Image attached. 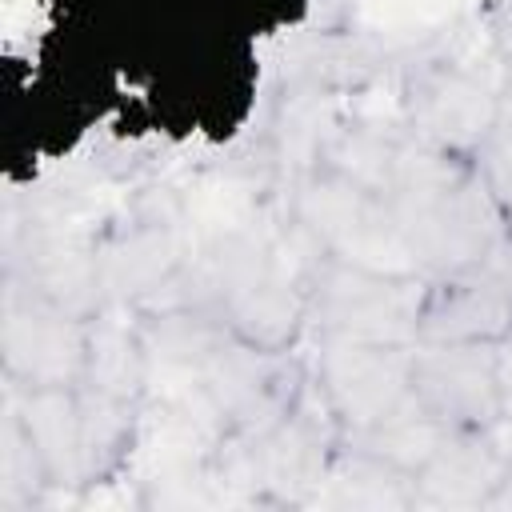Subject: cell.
I'll list each match as a JSON object with an SVG mask.
<instances>
[{
    "label": "cell",
    "instance_id": "6da1fadb",
    "mask_svg": "<svg viewBox=\"0 0 512 512\" xmlns=\"http://www.w3.org/2000/svg\"><path fill=\"white\" fill-rule=\"evenodd\" d=\"M320 392L336 424L364 432L412 404V348L328 336Z\"/></svg>",
    "mask_w": 512,
    "mask_h": 512
},
{
    "label": "cell",
    "instance_id": "7a4b0ae2",
    "mask_svg": "<svg viewBox=\"0 0 512 512\" xmlns=\"http://www.w3.org/2000/svg\"><path fill=\"white\" fill-rule=\"evenodd\" d=\"M420 300H424V288H416L412 276L336 260L320 280L316 308L328 336L416 348Z\"/></svg>",
    "mask_w": 512,
    "mask_h": 512
},
{
    "label": "cell",
    "instance_id": "3957f363",
    "mask_svg": "<svg viewBox=\"0 0 512 512\" xmlns=\"http://www.w3.org/2000/svg\"><path fill=\"white\" fill-rule=\"evenodd\" d=\"M412 400L444 432H488L500 420L496 344H416Z\"/></svg>",
    "mask_w": 512,
    "mask_h": 512
},
{
    "label": "cell",
    "instance_id": "277c9868",
    "mask_svg": "<svg viewBox=\"0 0 512 512\" xmlns=\"http://www.w3.org/2000/svg\"><path fill=\"white\" fill-rule=\"evenodd\" d=\"M88 328L76 312L52 304L36 288L4 304V368L24 388H76L84 380Z\"/></svg>",
    "mask_w": 512,
    "mask_h": 512
},
{
    "label": "cell",
    "instance_id": "5b68a950",
    "mask_svg": "<svg viewBox=\"0 0 512 512\" xmlns=\"http://www.w3.org/2000/svg\"><path fill=\"white\" fill-rule=\"evenodd\" d=\"M512 336V280L472 264L424 288L416 344H504Z\"/></svg>",
    "mask_w": 512,
    "mask_h": 512
},
{
    "label": "cell",
    "instance_id": "8992f818",
    "mask_svg": "<svg viewBox=\"0 0 512 512\" xmlns=\"http://www.w3.org/2000/svg\"><path fill=\"white\" fill-rule=\"evenodd\" d=\"M408 116L420 144L472 160V152L504 120V104L468 72L424 68L408 84Z\"/></svg>",
    "mask_w": 512,
    "mask_h": 512
},
{
    "label": "cell",
    "instance_id": "52a82bcc",
    "mask_svg": "<svg viewBox=\"0 0 512 512\" xmlns=\"http://www.w3.org/2000/svg\"><path fill=\"white\" fill-rule=\"evenodd\" d=\"M504 464L508 456L496 452L488 432H448L416 468L412 496L428 504H488L504 476Z\"/></svg>",
    "mask_w": 512,
    "mask_h": 512
},
{
    "label": "cell",
    "instance_id": "ba28073f",
    "mask_svg": "<svg viewBox=\"0 0 512 512\" xmlns=\"http://www.w3.org/2000/svg\"><path fill=\"white\" fill-rule=\"evenodd\" d=\"M24 436L44 468L48 484H84L88 480V448H84V408L76 388H28Z\"/></svg>",
    "mask_w": 512,
    "mask_h": 512
},
{
    "label": "cell",
    "instance_id": "9c48e42d",
    "mask_svg": "<svg viewBox=\"0 0 512 512\" xmlns=\"http://www.w3.org/2000/svg\"><path fill=\"white\" fill-rule=\"evenodd\" d=\"M224 312H228V328L236 332V340L256 352H280L284 344H292L300 316H304L300 296L288 284H280L272 272L236 280L228 288Z\"/></svg>",
    "mask_w": 512,
    "mask_h": 512
},
{
    "label": "cell",
    "instance_id": "30bf717a",
    "mask_svg": "<svg viewBox=\"0 0 512 512\" xmlns=\"http://www.w3.org/2000/svg\"><path fill=\"white\" fill-rule=\"evenodd\" d=\"M140 348L128 332H88V360H84V388L100 396L128 400L140 388Z\"/></svg>",
    "mask_w": 512,
    "mask_h": 512
},
{
    "label": "cell",
    "instance_id": "8fae6325",
    "mask_svg": "<svg viewBox=\"0 0 512 512\" xmlns=\"http://www.w3.org/2000/svg\"><path fill=\"white\" fill-rule=\"evenodd\" d=\"M472 168L500 216V228L512 236V124H496L492 136L472 152Z\"/></svg>",
    "mask_w": 512,
    "mask_h": 512
},
{
    "label": "cell",
    "instance_id": "7c38bea8",
    "mask_svg": "<svg viewBox=\"0 0 512 512\" xmlns=\"http://www.w3.org/2000/svg\"><path fill=\"white\" fill-rule=\"evenodd\" d=\"M496 396H500V420L512 424V336L496 344Z\"/></svg>",
    "mask_w": 512,
    "mask_h": 512
},
{
    "label": "cell",
    "instance_id": "4fadbf2b",
    "mask_svg": "<svg viewBox=\"0 0 512 512\" xmlns=\"http://www.w3.org/2000/svg\"><path fill=\"white\" fill-rule=\"evenodd\" d=\"M488 508H512V456H508V464H504V476H500L496 492L488 496Z\"/></svg>",
    "mask_w": 512,
    "mask_h": 512
},
{
    "label": "cell",
    "instance_id": "5bb4252c",
    "mask_svg": "<svg viewBox=\"0 0 512 512\" xmlns=\"http://www.w3.org/2000/svg\"><path fill=\"white\" fill-rule=\"evenodd\" d=\"M508 108H512V84H508Z\"/></svg>",
    "mask_w": 512,
    "mask_h": 512
}]
</instances>
